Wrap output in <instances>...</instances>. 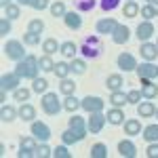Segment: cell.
I'll return each mask as SVG.
<instances>
[{"mask_svg": "<svg viewBox=\"0 0 158 158\" xmlns=\"http://www.w3.org/2000/svg\"><path fill=\"white\" fill-rule=\"evenodd\" d=\"M38 70H40L38 57H34V55H27L25 59L17 61V65H15V72L19 74L21 78H30V80L38 78Z\"/></svg>", "mask_w": 158, "mask_h": 158, "instance_id": "6da1fadb", "label": "cell"}, {"mask_svg": "<svg viewBox=\"0 0 158 158\" xmlns=\"http://www.w3.org/2000/svg\"><path fill=\"white\" fill-rule=\"evenodd\" d=\"M40 106H42V112L49 114V116H57L61 110H63V103L59 101L57 93H42V99H40Z\"/></svg>", "mask_w": 158, "mask_h": 158, "instance_id": "7a4b0ae2", "label": "cell"}, {"mask_svg": "<svg viewBox=\"0 0 158 158\" xmlns=\"http://www.w3.org/2000/svg\"><path fill=\"white\" fill-rule=\"evenodd\" d=\"M101 51H103V47H101V42H99V36L85 38V42H82V47H80V53L85 55L86 59H95V57H99Z\"/></svg>", "mask_w": 158, "mask_h": 158, "instance_id": "3957f363", "label": "cell"}, {"mask_svg": "<svg viewBox=\"0 0 158 158\" xmlns=\"http://www.w3.org/2000/svg\"><path fill=\"white\" fill-rule=\"evenodd\" d=\"M2 51H4V55H6L11 61H21V59L27 57V53L23 51L21 40H6L4 47H2Z\"/></svg>", "mask_w": 158, "mask_h": 158, "instance_id": "277c9868", "label": "cell"}, {"mask_svg": "<svg viewBox=\"0 0 158 158\" xmlns=\"http://www.w3.org/2000/svg\"><path fill=\"white\" fill-rule=\"evenodd\" d=\"M80 108L89 112V114H93V112H103L106 108V101L97 95H86L85 99H80Z\"/></svg>", "mask_w": 158, "mask_h": 158, "instance_id": "5b68a950", "label": "cell"}, {"mask_svg": "<svg viewBox=\"0 0 158 158\" xmlns=\"http://www.w3.org/2000/svg\"><path fill=\"white\" fill-rule=\"evenodd\" d=\"M106 122H108V118H106V114H103V112H93V114L89 116V122H86L89 133H91V135L101 133V129L106 127Z\"/></svg>", "mask_w": 158, "mask_h": 158, "instance_id": "8992f818", "label": "cell"}, {"mask_svg": "<svg viewBox=\"0 0 158 158\" xmlns=\"http://www.w3.org/2000/svg\"><path fill=\"white\" fill-rule=\"evenodd\" d=\"M38 139L32 135V137H23L21 139V143H19V152H17V156L19 158H30V156H34V150H36V143Z\"/></svg>", "mask_w": 158, "mask_h": 158, "instance_id": "52a82bcc", "label": "cell"}, {"mask_svg": "<svg viewBox=\"0 0 158 158\" xmlns=\"http://www.w3.org/2000/svg\"><path fill=\"white\" fill-rule=\"evenodd\" d=\"M19 85H21V76L17 72L2 74V78H0V89H4V91H15V89H19Z\"/></svg>", "mask_w": 158, "mask_h": 158, "instance_id": "ba28073f", "label": "cell"}, {"mask_svg": "<svg viewBox=\"0 0 158 158\" xmlns=\"http://www.w3.org/2000/svg\"><path fill=\"white\" fill-rule=\"evenodd\" d=\"M30 131H32V135L36 137L38 141H49L51 139V129H49V124H44V122L34 120L32 127H30Z\"/></svg>", "mask_w": 158, "mask_h": 158, "instance_id": "9c48e42d", "label": "cell"}, {"mask_svg": "<svg viewBox=\"0 0 158 158\" xmlns=\"http://www.w3.org/2000/svg\"><path fill=\"white\" fill-rule=\"evenodd\" d=\"M116 63H118V68H120L122 72H133V70H137V59H135L131 53H120Z\"/></svg>", "mask_w": 158, "mask_h": 158, "instance_id": "30bf717a", "label": "cell"}, {"mask_svg": "<svg viewBox=\"0 0 158 158\" xmlns=\"http://www.w3.org/2000/svg\"><path fill=\"white\" fill-rule=\"evenodd\" d=\"M137 76L154 80V78H158V65H154L152 61H143L141 65H137Z\"/></svg>", "mask_w": 158, "mask_h": 158, "instance_id": "8fae6325", "label": "cell"}, {"mask_svg": "<svg viewBox=\"0 0 158 158\" xmlns=\"http://www.w3.org/2000/svg\"><path fill=\"white\" fill-rule=\"evenodd\" d=\"M135 32H137L135 36L139 38V42H148L150 38L154 36V23H152V21H141V23L137 25Z\"/></svg>", "mask_w": 158, "mask_h": 158, "instance_id": "7c38bea8", "label": "cell"}, {"mask_svg": "<svg viewBox=\"0 0 158 158\" xmlns=\"http://www.w3.org/2000/svg\"><path fill=\"white\" fill-rule=\"evenodd\" d=\"M139 80H141V95L146 99H156L158 85H154V80H150V78H139Z\"/></svg>", "mask_w": 158, "mask_h": 158, "instance_id": "4fadbf2b", "label": "cell"}, {"mask_svg": "<svg viewBox=\"0 0 158 158\" xmlns=\"http://www.w3.org/2000/svg\"><path fill=\"white\" fill-rule=\"evenodd\" d=\"M118 154L122 158H135L137 156V146L131 139H122V141H118Z\"/></svg>", "mask_w": 158, "mask_h": 158, "instance_id": "5bb4252c", "label": "cell"}, {"mask_svg": "<svg viewBox=\"0 0 158 158\" xmlns=\"http://www.w3.org/2000/svg\"><path fill=\"white\" fill-rule=\"evenodd\" d=\"M116 19L114 17H103V19H99L97 25H95V30H97V34H110L112 36V32L116 30Z\"/></svg>", "mask_w": 158, "mask_h": 158, "instance_id": "9a60e30c", "label": "cell"}, {"mask_svg": "<svg viewBox=\"0 0 158 158\" xmlns=\"http://www.w3.org/2000/svg\"><path fill=\"white\" fill-rule=\"evenodd\" d=\"M154 114H156V106L152 103V99L137 103V116H139V118H152Z\"/></svg>", "mask_w": 158, "mask_h": 158, "instance_id": "2e32d148", "label": "cell"}, {"mask_svg": "<svg viewBox=\"0 0 158 158\" xmlns=\"http://www.w3.org/2000/svg\"><path fill=\"white\" fill-rule=\"evenodd\" d=\"M129 38H131V30L127 27V25H116V30L112 32V40L116 42V44H124V42H129Z\"/></svg>", "mask_w": 158, "mask_h": 158, "instance_id": "e0dca14e", "label": "cell"}, {"mask_svg": "<svg viewBox=\"0 0 158 158\" xmlns=\"http://www.w3.org/2000/svg\"><path fill=\"white\" fill-rule=\"evenodd\" d=\"M63 23L68 25L70 30H80L82 27V17H80L78 11H68L65 17H63Z\"/></svg>", "mask_w": 158, "mask_h": 158, "instance_id": "ac0fdd59", "label": "cell"}, {"mask_svg": "<svg viewBox=\"0 0 158 158\" xmlns=\"http://www.w3.org/2000/svg\"><path fill=\"white\" fill-rule=\"evenodd\" d=\"M141 57L146 61H154L158 57V44H152V42H141Z\"/></svg>", "mask_w": 158, "mask_h": 158, "instance_id": "d6986e66", "label": "cell"}, {"mask_svg": "<svg viewBox=\"0 0 158 158\" xmlns=\"http://www.w3.org/2000/svg\"><path fill=\"white\" fill-rule=\"evenodd\" d=\"M70 129H74V131H78L80 135H85L89 133V127H86V122L82 116H78V114H72V118H70Z\"/></svg>", "mask_w": 158, "mask_h": 158, "instance_id": "ffe728a7", "label": "cell"}, {"mask_svg": "<svg viewBox=\"0 0 158 158\" xmlns=\"http://www.w3.org/2000/svg\"><path fill=\"white\" fill-rule=\"evenodd\" d=\"M106 118H108L110 124L118 127V124H124V112H122V108H112V110H108Z\"/></svg>", "mask_w": 158, "mask_h": 158, "instance_id": "44dd1931", "label": "cell"}, {"mask_svg": "<svg viewBox=\"0 0 158 158\" xmlns=\"http://www.w3.org/2000/svg\"><path fill=\"white\" fill-rule=\"evenodd\" d=\"M141 122L137 120V118H129V120H124V135H129V137H133V135H141Z\"/></svg>", "mask_w": 158, "mask_h": 158, "instance_id": "7402d4cb", "label": "cell"}, {"mask_svg": "<svg viewBox=\"0 0 158 158\" xmlns=\"http://www.w3.org/2000/svg\"><path fill=\"white\" fill-rule=\"evenodd\" d=\"M82 139H85V135H80L78 131H74V129H68V131H63V133H61V141H63L65 146L78 143V141H82Z\"/></svg>", "mask_w": 158, "mask_h": 158, "instance_id": "603a6c76", "label": "cell"}, {"mask_svg": "<svg viewBox=\"0 0 158 158\" xmlns=\"http://www.w3.org/2000/svg\"><path fill=\"white\" fill-rule=\"evenodd\" d=\"M19 118L25 122H34L36 118V108L32 106V103H21V108H19Z\"/></svg>", "mask_w": 158, "mask_h": 158, "instance_id": "cb8c5ba5", "label": "cell"}, {"mask_svg": "<svg viewBox=\"0 0 158 158\" xmlns=\"http://www.w3.org/2000/svg\"><path fill=\"white\" fill-rule=\"evenodd\" d=\"M78 51H80V49L76 47V42H72V40H65V42H61V49H59V53L63 55V57H68V59H74Z\"/></svg>", "mask_w": 158, "mask_h": 158, "instance_id": "d4e9b609", "label": "cell"}, {"mask_svg": "<svg viewBox=\"0 0 158 158\" xmlns=\"http://www.w3.org/2000/svg\"><path fill=\"white\" fill-rule=\"evenodd\" d=\"M17 116H19V110H15L13 106H2V110H0V120L2 122H13Z\"/></svg>", "mask_w": 158, "mask_h": 158, "instance_id": "484cf974", "label": "cell"}, {"mask_svg": "<svg viewBox=\"0 0 158 158\" xmlns=\"http://www.w3.org/2000/svg\"><path fill=\"white\" fill-rule=\"evenodd\" d=\"M122 85H124V80H122L120 74H110L108 80H106V86H108L110 91H120Z\"/></svg>", "mask_w": 158, "mask_h": 158, "instance_id": "4316f807", "label": "cell"}, {"mask_svg": "<svg viewBox=\"0 0 158 158\" xmlns=\"http://www.w3.org/2000/svg\"><path fill=\"white\" fill-rule=\"evenodd\" d=\"M141 137L146 139L148 143H152V141H158V124H148L146 129L141 131Z\"/></svg>", "mask_w": 158, "mask_h": 158, "instance_id": "83f0119b", "label": "cell"}, {"mask_svg": "<svg viewBox=\"0 0 158 158\" xmlns=\"http://www.w3.org/2000/svg\"><path fill=\"white\" fill-rule=\"evenodd\" d=\"M122 13H124V17L133 19V17L139 15V4H137L135 0H127V2H124V6H122Z\"/></svg>", "mask_w": 158, "mask_h": 158, "instance_id": "f1b7e54d", "label": "cell"}, {"mask_svg": "<svg viewBox=\"0 0 158 158\" xmlns=\"http://www.w3.org/2000/svg\"><path fill=\"white\" fill-rule=\"evenodd\" d=\"M110 103H112L114 108H124V103H129V99H127V95H124L122 91H112Z\"/></svg>", "mask_w": 158, "mask_h": 158, "instance_id": "f546056e", "label": "cell"}, {"mask_svg": "<svg viewBox=\"0 0 158 158\" xmlns=\"http://www.w3.org/2000/svg\"><path fill=\"white\" fill-rule=\"evenodd\" d=\"M55 76L59 78V80H63V78H68L70 74H72V70H70V63H65V61H59V63H55Z\"/></svg>", "mask_w": 158, "mask_h": 158, "instance_id": "4dcf8cb0", "label": "cell"}, {"mask_svg": "<svg viewBox=\"0 0 158 158\" xmlns=\"http://www.w3.org/2000/svg\"><path fill=\"white\" fill-rule=\"evenodd\" d=\"M61 49V44L55 40V38H47V40H42V51H44V55H53V53H57Z\"/></svg>", "mask_w": 158, "mask_h": 158, "instance_id": "1f68e13d", "label": "cell"}, {"mask_svg": "<svg viewBox=\"0 0 158 158\" xmlns=\"http://www.w3.org/2000/svg\"><path fill=\"white\" fill-rule=\"evenodd\" d=\"M59 91L65 95V97H68V95H74V93H76V82L70 80V78H63L61 85H59Z\"/></svg>", "mask_w": 158, "mask_h": 158, "instance_id": "d6a6232c", "label": "cell"}, {"mask_svg": "<svg viewBox=\"0 0 158 158\" xmlns=\"http://www.w3.org/2000/svg\"><path fill=\"white\" fill-rule=\"evenodd\" d=\"M80 108V99H76V95H68V97L63 99V110H68V112H76V110Z\"/></svg>", "mask_w": 158, "mask_h": 158, "instance_id": "836d02e7", "label": "cell"}, {"mask_svg": "<svg viewBox=\"0 0 158 158\" xmlns=\"http://www.w3.org/2000/svg\"><path fill=\"white\" fill-rule=\"evenodd\" d=\"M38 65H40L42 72H53V70H55V61L51 59V55H42V57H38Z\"/></svg>", "mask_w": 158, "mask_h": 158, "instance_id": "e575fe53", "label": "cell"}, {"mask_svg": "<svg viewBox=\"0 0 158 158\" xmlns=\"http://www.w3.org/2000/svg\"><path fill=\"white\" fill-rule=\"evenodd\" d=\"M30 95H32V89H25V86H19V89H15V91H13L15 101H21V103H25V101L30 99Z\"/></svg>", "mask_w": 158, "mask_h": 158, "instance_id": "d590c367", "label": "cell"}, {"mask_svg": "<svg viewBox=\"0 0 158 158\" xmlns=\"http://www.w3.org/2000/svg\"><path fill=\"white\" fill-rule=\"evenodd\" d=\"M49 9H51V15H53V17H61V19H63L65 13H68V11H65V4H63L61 0H55Z\"/></svg>", "mask_w": 158, "mask_h": 158, "instance_id": "8d00e7d4", "label": "cell"}, {"mask_svg": "<svg viewBox=\"0 0 158 158\" xmlns=\"http://www.w3.org/2000/svg\"><path fill=\"white\" fill-rule=\"evenodd\" d=\"M34 156H38V158H49V156H53V150L47 146V141H40V143L36 146V150H34Z\"/></svg>", "mask_w": 158, "mask_h": 158, "instance_id": "74e56055", "label": "cell"}, {"mask_svg": "<svg viewBox=\"0 0 158 158\" xmlns=\"http://www.w3.org/2000/svg\"><path fill=\"white\" fill-rule=\"evenodd\" d=\"M47 89H49V82H47V78H34L32 80V91L34 93H47Z\"/></svg>", "mask_w": 158, "mask_h": 158, "instance_id": "f35d334b", "label": "cell"}, {"mask_svg": "<svg viewBox=\"0 0 158 158\" xmlns=\"http://www.w3.org/2000/svg\"><path fill=\"white\" fill-rule=\"evenodd\" d=\"M91 158H108V148L106 143H95L91 148Z\"/></svg>", "mask_w": 158, "mask_h": 158, "instance_id": "ab89813d", "label": "cell"}, {"mask_svg": "<svg viewBox=\"0 0 158 158\" xmlns=\"http://www.w3.org/2000/svg\"><path fill=\"white\" fill-rule=\"evenodd\" d=\"M70 70H72V74H85L86 72V61L85 59H76V57H74L72 63H70Z\"/></svg>", "mask_w": 158, "mask_h": 158, "instance_id": "60d3db41", "label": "cell"}, {"mask_svg": "<svg viewBox=\"0 0 158 158\" xmlns=\"http://www.w3.org/2000/svg\"><path fill=\"white\" fill-rule=\"evenodd\" d=\"M19 15H21V6H19V4H9V6L4 9V17L11 19V21H13V19H17Z\"/></svg>", "mask_w": 158, "mask_h": 158, "instance_id": "b9f144b4", "label": "cell"}, {"mask_svg": "<svg viewBox=\"0 0 158 158\" xmlns=\"http://www.w3.org/2000/svg\"><path fill=\"white\" fill-rule=\"evenodd\" d=\"M23 44H27V47H36V44H40V34H34V32L23 34Z\"/></svg>", "mask_w": 158, "mask_h": 158, "instance_id": "7bdbcfd3", "label": "cell"}, {"mask_svg": "<svg viewBox=\"0 0 158 158\" xmlns=\"http://www.w3.org/2000/svg\"><path fill=\"white\" fill-rule=\"evenodd\" d=\"M74 4H76L78 13H86V11H91V9L95 6V0H78V2H74Z\"/></svg>", "mask_w": 158, "mask_h": 158, "instance_id": "ee69618b", "label": "cell"}, {"mask_svg": "<svg viewBox=\"0 0 158 158\" xmlns=\"http://www.w3.org/2000/svg\"><path fill=\"white\" fill-rule=\"evenodd\" d=\"M27 32H34V34H42L44 32V23L40 19H32L30 25H27Z\"/></svg>", "mask_w": 158, "mask_h": 158, "instance_id": "f6af8a7d", "label": "cell"}, {"mask_svg": "<svg viewBox=\"0 0 158 158\" xmlns=\"http://www.w3.org/2000/svg\"><path fill=\"white\" fill-rule=\"evenodd\" d=\"M141 97H143V95H141V91H139V89H133V91H129V93H127L129 103H133V106H137V103L141 101Z\"/></svg>", "mask_w": 158, "mask_h": 158, "instance_id": "bcb514c9", "label": "cell"}, {"mask_svg": "<svg viewBox=\"0 0 158 158\" xmlns=\"http://www.w3.org/2000/svg\"><path fill=\"white\" fill-rule=\"evenodd\" d=\"M53 156L55 158H72V154L68 152V146L63 143V146H57L55 150H53Z\"/></svg>", "mask_w": 158, "mask_h": 158, "instance_id": "7dc6e473", "label": "cell"}, {"mask_svg": "<svg viewBox=\"0 0 158 158\" xmlns=\"http://www.w3.org/2000/svg\"><path fill=\"white\" fill-rule=\"evenodd\" d=\"M99 4H101V9H103V11H114V9H118L120 0H101Z\"/></svg>", "mask_w": 158, "mask_h": 158, "instance_id": "c3c4849f", "label": "cell"}, {"mask_svg": "<svg viewBox=\"0 0 158 158\" xmlns=\"http://www.w3.org/2000/svg\"><path fill=\"white\" fill-rule=\"evenodd\" d=\"M139 13H141L143 21H150L152 17H156V13L152 11V6H150V4H146V6H141V9H139Z\"/></svg>", "mask_w": 158, "mask_h": 158, "instance_id": "681fc988", "label": "cell"}, {"mask_svg": "<svg viewBox=\"0 0 158 158\" xmlns=\"http://www.w3.org/2000/svg\"><path fill=\"white\" fill-rule=\"evenodd\" d=\"M0 34H2V36L11 34V19H6V17L0 19Z\"/></svg>", "mask_w": 158, "mask_h": 158, "instance_id": "f907efd6", "label": "cell"}, {"mask_svg": "<svg viewBox=\"0 0 158 158\" xmlns=\"http://www.w3.org/2000/svg\"><path fill=\"white\" fill-rule=\"evenodd\" d=\"M32 9H36V11H44V9H49V0H32V4H30Z\"/></svg>", "mask_w": 158, "mask_h": 158, "instance_id": "816d5d0a", "label": "cell"}, {"mask_svg": "<svg viewBox=\"0 0 158 158\" xmlns=\"http://www.w3.org/2000/svg\"><path fill=\"white\" fill-rule=\"evenodd\" d=\"M146 154H148V158H158V141H152V143L148 146Z\"/></svg>", "mask_w": 158, "mask_h": 158, "instance_id": "f5cc1de1", "label": "cell"}, {"mask_svg": "<svg viewBox=\"0 0 158 158\" xmlns=\"http://www.w3.org/2000/svg\"><path fill=\"white\" fill-rule=\"evenodd\" d=\"M148 4H150V6H152V11L158 15V0H152V2H148Z\"/></svg>", "mask_w": 158, "mask_h": 158, "instance_id": "db71d44e", "label": "cell"}, {"mask_svg": "<svg viewBox=\"0 0 158 158\" xmlns=\"http://www.w3.org/2000/svg\"><path fill=\"white\" fill-rule=\"evenodd\" d=\"M17 4H19V6H30L32 0H17Z\"/></svg>", "mask_w": 158, "mask_h": 158, "instance_id": "11a10c76", "label": "cell"}, {"mask_svg": "<svg viewBox=\"0 0 158 158\" xmlns=\"http://www.w3.org/2000/svg\"><path fill=\"white\" fill-rule=\"evenodd\" d=\"M9 4H13V0H0V6H2V9H6Z\"/></svg>", "mask_w": 158, "mask_h": 158, "instance_id": "9f6ffc18", "label": "cell"}, {"mask_svg": "<svg viewBox=\"0 0 158 158\" xmlns=\"http://www.w3.org/2000/svg\"><path fill=\"white\" fill-rule=\"evenodd\" d=\"M154 116H158V110H156V114H154Z\"/></svg>", "mask_w": 158, "mask_h": 158, "instance_id": "6f0895ef", "label": "cell"}, {"mask_svg": "<svg viewBox=\"0 0 158 158\" xmlns=\"http://www.w3.org/2000/svg\"><path fill=\"white\" fill-rule=\"evenodd\" d=\"M148 2H152V0H148Z\"/></svg>", "mask_w": 158, "mask_h": 158, "instance_id": "680465c9", "label": "cell"}, {"mask_svg": "<svg viewBox=\"0 0 158 158\" xmlns=\"http://www.w3.org/2000/svg\"><path fill=\"white\" fill-rule=\"evenodd\" d=\"M74 2H78V0H74Z\"/></svg>", "mask_w": 158, "mask_h": 158, "instance_id": "91938a15", "label": "cell"}, {"mask_svg": "<svg viewBox=\"0 0 158 158\" xmlns=\"http://www.w3.org/2000/svg\"><path fill=\"white\" fill-rule=\"evenodd\" d=\"M156 44H158V42H156Z\"/></svg>", "mask_w": 158, "mask_h": 158, "instance_id": "94428289", "label": "cell"}]
</instances>
